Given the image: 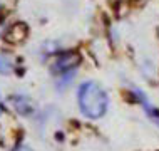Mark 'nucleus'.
Wrapping results in <instances>:
<instances>
[{
    "mask_svg": "<svg viewBox=\"0 0 159 151\" xmlns=\"http://www.w3.org/2000/svg\"><path fill=\"white\" fill-rule=\"evenodd\" d=\"M79 109L85 118L99 119L109 109V96L106 89L96 81H84L77 92Z\"/></svg>",
    "mask_w": 159,
    "mask_h": 151,
    "instance_id": "nucleus-1",
    "label": "nucleus"
},
{
    "mask_svg": "<svg viewBox=\"0 0 159 151\" xmlns=\"http://www.w3.org/2000/svg\"><path fill=\"white\" fill-rule=\"evenodd\" d=\"M80 57L74 50H59L54 55V60L50 64V72L54 76L55 87L67 89L72 84L74 77L79 71Z\"/></svg>",
    "mask_w": 159,
    "mask_h": 151,
    "instance_id": "nucleus-2",
    "label": "nucleus"
},
{
    "mask_svg": "<svg viewBox=\"0 0 159 151\" xmlns=\"http://www.w3.org/2000/svg\"><path fill=\"white\" fill-rule=\"evenodd\" d=\"M129 92L134 97V101L141 106V109L144 111V114L149 118V121H152V123L159 128V107L154 106L152 102L149 101L148 94H146L141 87H137L136 84H129Z\"/></svg>",
    "mask_w": 159,
    "mask_h": 151,
    "instance_id": "nucleus-3",
    "label": "nucleus"
},
{
    "mask_svg": "<svg viewBox=\"0 0 159 151\" xmlns=\"http://www.w3.org/2000/svg\"><path fill=\"white\" fill-rule=\"evenodd\" d=\"M12 106H14L15 113L24 116V118H29V116H32L35 113L34 101L29 96H25V94H15V96H12Z\"/></svg>",
    "mask_w": 159,
    "mask_h": 151,
    "instance_id": "nucleus-4",
    "label": "nucleus"
},
{
    "mask_svg": "<svg viewBox=\"0 0 159 151\" xmlns=\"http://www.w3.org/2000/svg\"><path fill=\"white\" fill-rule=\"evenodd\" d=\"M15 71V59L8 52H0V76H10Z\"/></svg>",
    "mask_w": 159,
    "mask_h": 151,
    "instance_id": "nucleus-5",
    "label": "nucleus"
},
{
    "mask_svg": "<svg viewBox=\"0 0 159 151\" xmlns=\"http://www.w3.org/2000/svg\"><path fill=\"white\" fill-rule=\"evenodd\" d=\"M12 151H35V149H32L30 146H25V144H19V146H15Z\"/></svg>",
    "mask_w": 159,
    "mask_h": 151,
    "instance_id": "nucleus-6",
    "label": "nucleus"
},
{
    "mask_svg": "<svg viewBox=\"0 0 159 151\" xmlns=\"http://www.w3.org/2000/svg\"><path fill=\"white\" fill-rule=\"evenodd\" d=\"M2 111H3V102H2V96H0V114H2Z\"/></svg>",
    "mask_w": 159,
    "mask_h": 151,
    "instance_id": "nucleus-7",
    "label": "nucleus"
},
{
    "mask_svg": "<svg viewBox=\"0 0 159 151\" xmlns=\"http://www.w3.org/2000/svg\"><path fill=\"white\" fill-rule=\"evenodd\" d=\"M0 7H2V5H0Z\"/></svg>",
    "mask_w": 159,
    "mask_h": 151,
    "instance_id": "nucleus-8",
    "label": "nucleus"
}]
</instances>
